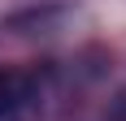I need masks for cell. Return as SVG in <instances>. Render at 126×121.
I'll list each match as a JSON object with an SVG mask.
<instances>
[{"instance_id": "7a4b0ae2", "label": "cell", "mask_w": 126, "mask_h": 121, "mask_svg": "<svg viewBox=\"0 0 126 121\" xmlns=\"http://www.w3.org/2000/svg\"><path fill=\"white\" fill-rule=\"evenodd\" d=\"M104 121H126V95H122V99H117V104H113V112H109V117H104Z\"/></svg>"}, {"instance_id": "6da1fadb", "label": "cell", "mask_w": 126, "mask_h": 121, "mask_svg": "<svg viewBox=\"0 0 126 121\" xmlns=\"http://www.w3.org/2000/svg\"><path fill=\"white\" fill-rule=\"evenodd\" d=\"M44 104L39 69H0V121H31Z\"/></svg>"}]
</instances>
